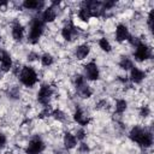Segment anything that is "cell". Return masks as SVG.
Wrapping results in <instances>:
<instances>
[{"instance_id": "4fadbf2b", "label": "cell", "mask_w": 154, "mask_h": 154, "mask_svg": "<svg viewBox=\"0 0 154 154\" xmlns=\"http://www.w3.org/2000/svg\"><path fill=\"white\" fill-rule=\"evenodd\" d=\"M73 118H75V120H76L77 123H79L81 125H87V124L89 123V118L82 112V109H77V111L75 112Z\"/></svg>"}, {"instance_id": "44dd1931", "label": "cell", "mask_w": 154, "mask_h": 154, "mask_svg": "<svg viewBox=\"0 0 154 154\" xmlns=\"http://www.w3.org/2000/svg\"><path fill=\"white\" fill-rule=\"evenodd\" d=\"M119 65H120V67L124 69V70H129V69L132 67V63H131V60H130L129 58H123V59L120 60Z\"/></svg>"}, {"instance_id": "277c9868", "label": "cell", "mask_w": 154, "mask_h": 154, "mask_svg": "<svg viewBox=\"0 0 154 154\" xmlns=\"http://www.w3.org/2000/svg\"><path fill=\"white\" fill-rule=\"evenodd\" d=\"M43 148H45L43 142L38 137H35L29 142L28 148H26V153L28 154H38L43 150Z\"/></svg>"}, {"instance_id": "3957f363", "label": "cell", "mask_w": 154, "mask_h": 154, "mask_svg": "<svg viewBox=\"0 0 154 154\" xmlns=\"http://www.w3.org/2000/svg\"><path fill=\"white\" fill-rule=\"evenodd\" d=\"M19 77H20V82H22L24 85H26V87L34 85V84L36 83V81H37V75H36V72L34 71V69H31V67H29V66L23 67V70L20 71Z\"/></svg>"}, {"instance_id": "f1b7e54d", "label": "cell", "mask_w": 154, "mask_h": 154, "mask_svg": "<svg viewBox=\"0 0 154 154\" xmlns=\"http://www.w3.org/2000/svg\"><path fill=\"white\" fill-rule=\"evenodd\" d=\"M5 142H6V137L0 132V147H2L5 144Z\"/></svg>"}, {"instance_id": "ba28073f", "label": "cell", "mask_w": 154, "mask_h": 154, "mask_svg": "<svg viewBox=\"0 0 154 154\" xmlns=\"http://www.w3.org/2000/svg\"><path fill=\"white\" fill-rule=\"evenodd\" d=\"M116 37L119 42L126 40L129 37V31H128V28L124 25V24H119L116 29Z\"/></svg>"}, {"instance_id": "7402d4cb", "label": "cell", "mask_w": 154, "mask_h": 154, "mask_svg": "<svg viewBox=\"0 0 154 154\" xmlns=\"http://www.w3.org/2000/svg\"><path fill=\"white\" fill-rule=\"evenodd\" d=\"M99 46H100V48H101L102 51H105V52H109V51H111V45H109V42H108L106 38H101V40L99 41Z\"/></svg>"}, {"instance_id": "484cf974", "label": "cell", "mask_w": 154, "mask_h": 154, "mask_svg": "<svg viewBox=\"0 0 154 154\" xmlns=\"http://www.w3.org/2000/svg\"><path fill=\"white\" fill-rule=\"evenodd\" d=\"M76 135H77V138H78V140H83L84 136H85V132H84L83 130H78Z\"/></svg>"}, {"instance_id": "30bf717a", "label": "cell", "mask_w": 154, "mask_h": 154, "mask_svg": "<svg viewBox=\"0 0 154 154\" xmlns=\"http://www.w3.org/2000/svg\"><path fill=\"white\" fill-rule=\"evenodd\" d=\"M57 17V12L54 10V7H48L45 10V12L42 13V19L43 22H53Z\"/></svg>"}, {"instance_id": "8fae6325", "label": "cell", "mask_w": 154, "mask_h": 154, "mask_svg": "<svg viewBox=\"0 0 154 154\" xmlns=\"http://www.w3.org/2000/svg\"><path fill=\"white\" fill-rule=\"evenodd\" d=\"M73 34H75V26H73L71 23L66 24V25L63 28L61 35H63V37H64L65 40H71L72 36H73Z\"/></svg>"}, {"instance_id": "cb8c5ba5", "label": "cell", "mask_w": 154, "mask_h": 154, "mask_svg": "<svg viewBox=\"0 0 154 154\" xmlns=\"http://www.w3.org/2000/svg\"><path fill=\"white\" fill-rule=\"evenodd\" d=\"M52 116H53L55 119H58V120H64V119H65V114H64L60 109L53 111V112H52Z\"/></svg>"}, {"instance_id": "52a82bcc", "label": "cell", "mask_w": 154, "mask_h": 154, "mask_svg": "<svg viewBox=\"0 0 154 154\" xmlns=\"http://www.w3.org/2000/svg\"><path fill=\"white\" fill-rule=\"evenodd\" d=\"M85 73H87V77L91 81H95L99 78V69L96 66L95 63H89L85 65Z\"/></svg>"}, {"instance_id": "83f0119b", "label": "cell", "mask_w": 154, "mask_h": 154, "mask_svg": "<svg viewBox=\"0 0 154 154\" xmlns=\"http://www.w3.org/2000/svg\"><path fill=\"white\" fill-rule=\"evenodd\" d=\"M148 113H149V109H148L147 107H143V108L141 109V116H142V117H147Z\"/></svg>"}, {"instance_id": "d6a6232c", "label": "cell", "mask_w": 154, "mask_h": 154, "mask_svg": "<svg viewBox=\"0 0 154 154\" xmlns=\"http://www.w3.org/2000/svg\"><path fill=\"white\" fill-rule=\"evenodd\" d=\"M81 150H88V147H87L84 143H82V146H81Z\"/></svg>"}, {"instance_id": "ac0fdd59", "label": "cell", "mask_w": 154, "mask_h": 154, "mask_svg": "<svg viewBox=\"0 0 154 154\" xmlns=\"http://www.w3.org/2000/svg\"><path fill=\"white\" fill-rule=\"evenodd\" d=\"M78 16H79V18H81L82 20L87 22V20H88V19L91 17V13H90V11H89V8H88V7L83 6V7L79 10V12H78Z\"/></svg>"}, {"instance_id": "7a4b0ae2", "label": "cell", "mask_w": 154, "mask_h": 154, "mask_svg": "<svg viewBox=\"0 0 154 154\" xmlns=\"http://www.w3.org/2000/svg\"><path fill=\"white\" fill-rule=\"evenodd\" d=\"M42 31H43V20H41L38 18H35L34 22H32V24H31L28 40L31 43H36L38 41L40 36L42 35Z\"/></svg>"}, {"instance_id": "ffe728a7", "label": "cell", "mask_w": 154, "mask_h": 154, "mask_svg": "<svg viewBox=\"0 0 154 154\" xmlns=\"http://www.w3.org/2000/svg\"><path fill=\"white\" fill-rule=\"evenodd\" d=\"M126 109V101L125 100H118L116 102V111L118 113H123Z\"/></svg>"}, {"instance_id": "f546056e", "label": "cell", "mask_w": 154, "mask_h": 154, "mask_svg": "<svg viewBox=\"0 0 154 154\" xmlns=\"http://www.w3.org/2000/svg\"><path fill=\"white\" fill-rule=\"evenodd\" d=\"M6 54H7V53H6V52H5L4 49H0V61H1L2 59H4V57H5Z\"/></svg>"}, {"instance_id": "836d02e7", "label": "cell", "mask_w": 154, "mask_h": 154, "mask_svg": "<svg viewBox=\"0 0 154 154\" xmlns=\"http://www.w3.org/2000/svg\"><path fill=\"white\" fill-rule=\"evenodd\" d=\"M7 4V1H0V6H2V5H6Z\"/></svg>"}, {"instance_id": "d6986e66", "label": "cell", "mask_w": 154, "mask_h": 154, "mask_svg": "<svg viewBox=\"0 0 154 154\" xmlns=\"http://www.w3.org/2000/svg\"><path fill=\"white\" fill-rule=\"evenodd\" d=\"M23 5H24L25 8H29V10H35L40 6V4L36 0H25Z\"/></svg>"}, {"instance_id": "1f68e13d", "label": "cell", "mask_w": 154, "mask_h": 154, "mask_svg": "<svg viewBox=\"0 0 154 154\" xmlns=\"http://www.w3.org/2000/svg\"><path fill=\"white\" fill-rule=\"evenodd\" d=\"M29 59H30V60H35V59H36V54H34V53H31V54L29 55Z\"/></svg>"}, {"instance_id": "5bb4252c", "label": "cell", "mask_w": 154, "mask_h": 154, "mask_svg": "<svg viewBox=\"0 0 154 154\" xmlns=\"http://www.w3.org/2000/svg\"><path fill=\"white\" fill-rule=\"evenodd\" d=\"M23 32H24L23 26H22L19 23H16V24L13 25V28H12V36H13V38L17 40V41L22 40V37H23Z\"/></svg>"}, {"instance_id": "e575fe53", "label": "cell", "mask_w": 154, "mask_h": 154, "mask_svg": "<svg viewBox=\"0 0 154 154\" xmlns=\"http://www.w3.org/2000/svg\"><path fill=\"white\" fill-rule=\"evenodd\" d=\"M0 78H1V69H0Z\"/></svg>"}, {"instance_id": "5b68a950", "label": "cell", "mask_w": 154, "mask_h": 154, "mask_svg": "<svg viewBox=\"0 0 154 154\" xmlns=\"http://www.w3.org/2000/svg\"><path fill=\"white\" fill-rule=\"evenodd\" d=\"M152 55V51L148 46L143 45V43H140L136 46V51H135V58L137 60H144V59H148L149 57Z\"/></svg>"}, {"instance_id": "d4e9b609", "label": "cell", "mask_w": 154, "mask_h": 154, "mask_svg": "<svg viewBox=\"0 0 154 154\" xmlns=\"http://www.w3.org/2000/svg\"><path fill=\"white\" fill-rule=\"evenodd\" d=\"M75 82H76V85H77V87H79V85L84 84V78H83L81 75H78V76H76V79H75Z\"/></svg>"}, {"instance_id": "2e32d148", "label": "cell", "mask_w": 154, "mask_h": 154, "mask_svg": "<svg viewBox=\"0 0 154 154\" xmlns=\"http://www.w3.org/2000/svg\"><path fill=\"white\" fill-rule=\"evenodd\" d=\"M0 63H1V70H4V71H8L12 67V60L8 54H6Z\"/></svg>"}, {"instance_id": "4316f807", "label": "cell", "mask_w": 154, "mask_h": 154, "mask_svg": "<svg viewBox=\"0 0 154 154\" xmlns=\"http://www.w3.org/2000/svg\"><path fill=\"white\" fill-rule=\"evenodd\" d=\"M148 25H149L150 29L153 28V12L149 13V17H148Z\"/></svg>"}, {"instance_id": "8992f818", "label": "cell", "mask_w": 154, "mask_h": 154, "mask_svg": "<svg viewBox=\"0 0 154 154\" xmlns=\"http://www.w3.org/2000/svg\"><path fill=\"white\" fill-rule=\"evenodd\" d=\"M52 93L53 91H52V88L49 85H42L40 91H38V94H37L38 101L41 103H43V105H47L49 99H51V96H52Z\"/></svg>"}, {"instance_id": "4dcf8cb0", "label": "cell", "mask_w": 154, "mask_h": 154, "mask_svg": "<svg viewBox=\"0 0 154 154\" xmlns=\"http://www.w3.org/2000/svg\"><path fill=\"white\" fill-rule=\"evenodd\" d=\"M46 114H49V109H48V108H46V109L41 113V117H46Z\"/></svg>"}, {"instance_id": "e0dca14e", "label": "cell", "mask_w": 154, "mask_h": 154, "mask_svg": "<svg viewBox=\"0 0 154 154\" xmlns=\"http://www.w3.org/2000/svg\"><path fill=\"white\" fill-rule=\"evenodd\" d=\"M77 88H78V93H79V95H81L82 97H89V96L91 95V89H90L88 85L82 84V85H79V87H77Z\"/></svg>"}, {"instance_id": "9a60e30c", "label": "cell", "mask_w": 154, "mask_h": 154, "mask_svg": "<svg viewBox=\"0 0 154 154\" xmlns=\"http://www.w3.org/2000/svg\"><path fill=\"white\" fill-rule=\"evenodd\" d=\"M64 144H65V147L67 148V149H71V148H73L75 146H76V137L73 136V135H71V134H65V136H64Z\"/></svg>"}, {"instance_id": "603a6c76", "label": "cell", "mask_w": 154, "mask_h": 154, "mask_svg": "<svg viewBox=\"0 0 154 154\" xmlns=\"http://www.w3.org/2000/svg\"><path fill=\"white\" fill-rule=\"evenodd\" d=\"M41 61H42V64L45 65V66H49V65H52V63H53V57L51 55V54H43L42 55V58H41Z\"/></svg>"}, {"instance_id": "7c38bea8", "label": "cell", "mask_w": 154, "mask_h": 154, "mask_svg": "<svg viewBox=\"0 0 154 154\" xmlns=\"http://www.w3.org/2000/svg\"><path fill=\"white\" fill-rule=\"evenodd\" d=\"M89 51H90V48H89L88 45H81V46H78L77 49H76V57H77V59H84L89 54Z\"/></svg>"}, {"instance_id": "9c48e42d", "label": "cell", "mask_w": 154, "mask_h": 154, "mask_svg": "<svg viewBox=\"0 0 154 154\" xmlns=\"http://www.w3.org/2000/svg\"><path fill=\"white\" fill-rule=\"evenodd\" d=\"M130 77H131V81H132V82L140 83V82H142V79L144 78V72L141 71V70L137 69V67H132V69H131V75H130Z\"/></svg>"}, {"instance_id": "d590c367", "label": "cell", "mask_w": 154, "mask_h": 154, "mask_svg": "<svg viewBox=\"0 0 154 154\" xmlns=\"http://www.w3.org/2000/svg\"><path fill=\"white\" fill-rule=\"evenodd\" d=\"M6 154H11V153H6Z\"/></svg>"}, {"instance_id": "6da1fadb", "label": "cell", "mask_w": 154, "mask_h": 154, "mask_svg": "<svg viewBox=\"0 0 154 154\" xmlns=\"http://www.w3.org/2000/svg\"><path fill=\"white\" fill-rule=\"evenodd\" d=\"M130 138L135 142H137L138 144L143 146V147H149L153 142V138H152V135L144 130H142L141 128L138 126H135L131 129L130 131Z\"/></svg>"}]
</instances>
